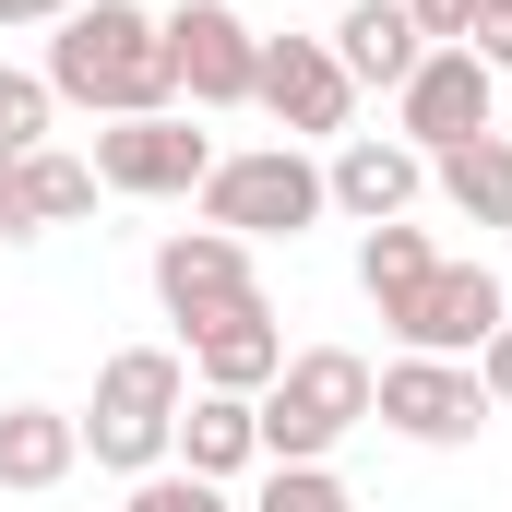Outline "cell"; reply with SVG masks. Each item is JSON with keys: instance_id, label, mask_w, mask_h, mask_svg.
<instances>
[{"instance_id": "8fae6325", "label": "cell", "mask_w": 512, "mask_h": 512, "mask_svg": "<svg viewBox=\"0 0 512 512\" xmlns=\"http://www.w3.org/2000/svg\"><path fill=\"white\" fill-rule=\"evenodd\" d=\"M501 322H512V286H501V274H489V262H441V274L405 298L393 346H405V358H477Z\"/></svg>"}, {"instance_id": "603a6c76", "label": "cell", "mask_w": 512, "mask_h": 512, "mask_svg": "<svg viewBox=\"0 0 512 512\" xmlns=\"http://www.w3.org/2000/svg\"><path fill=\"white\" fill-rule=\"evenodd\" d=\"M465 370H477V393H489V417H512V322L477 346V358H465Z\"/></svg>"}, {"instance_id": "ffe728a7", "label": "cell", "mask_w": 512, "mask_h": 512, "mask_svg": "<svg viewBox=\"0 0 512 512\" xmlns=\"http://www.w3.org/2000/svg\"><path fill=\"white\" fill-rule=\"evenodd\" d=\"M239 512H358V501H346V477H334V465H262Z\"/></svg>"}, {"instance_id": "5bb4252c", "label": "cell", "mask_w": 512, "mask_h": 512, "mask_svg": "<svg viewBox=\"0 0 512 512\" xmlns=\"http://www.w3.org/2000/svg\"><path fill=\"white\" fill-rule=\"evenodd\" d=\"M191 346V393H262L298 346H286V322H274V298L251 310H227V322H203V334H179Z\"/></svg>"}, {"instance_id": "d6986e66", "label": "cell", "mask_w": 512, "mask_h": 512, "mask_svg": "<svg viewBox=\"0 0 512 512\" xmlns=\"http://www.w3.org/2000/svg\"><path fill=\"white\" fill-rule=\"evenodd\" d=\"M429 274H441V239H429V227H405V215H393V227H358V298H370L382 322H405V298H417Z\"/></svg>"}, {"instance_id": "cb8c5ba5", "label": "cell", "mask_w": 512, "mask_h": 512, "mask_svg": "<svg viewBox=\"0 0 512 512\" xmlns=\"http://www.w3.org/2000/svg\"><path fill=\"white\" fill-rule=\"evenodd\" d=\"M465 48H477L489 72H512V0H477V24H465Z\"/></svg>"}, {"instance_id": "484cf974", "label": "cell", "mask_w": 512, "mask_h": 512, "mask_svg": "<svg viewBox=\"0 0 512 512\" xmlns=\"http://www.w3.org/2000/svg\"><path fill=\"white\" fill-rule=\"evenodd\" d=\"M84 0H0V24H72Z\"/></svg>"}, {"instance_id": "44dd1931", "label": "cell", "mask_w": 512, "mask_h": 512, "mask_svg": "<svg viewBox=\"0 0 512 512\" xmlns=\"http://www.w3.org/2000/svg\"><path fill=\"white\" fill-rule=\"evenodd\" d=\"M48 120H60L48 72H0V167H12V155H36V143H48Z\"/></svg>"}, {"instance_id": "6da1fadb", "label": "cell", "mask_w": 512, "mask_h": 512, "mask_svg": "<svg viewBox=\"0 0 512 512\" xmlns=\"http://www.w3.org/2000/svg\"><path fill=\"white\" fill-rule=\"evenodd\" d=\"M48 96L60 108H96V120H155L179 108V72H167V36L143 0H84L72 24H48Z\"/></svg>"}, {"instance_id": "2e32d148", "label": "cell", "mask_w": 512, "mask_h": 512, "mask_svg": "<svg viewBox=\"0 0 512 512\" xmlns=\"http://www.w3.org/2000/svg\"><path fill=\"white\" fill-rule=\"evenodd\" d=\"M167 465H191V477H215V489L262 477V417H251V393H191V405H179Z\"/></svg>"}, {"instance_id": "277c9868", "label": "cell", "mask_w": 512, "mask_h": 512, "mask_svg": "<svg viewBox=\"0 0 512 512\" xmlns=\"http://www.w3.org/2000/svg\"><path fill=\"white\" fill-rule=\"evenodd\" d=\"M203 203V227H227V239H310L322 215H334V191H322V155H298V143H251V155H215V179L191 191Z\"/></svg>"}, {"instance_id": "5b68a950", "label": "cell", "mask_w": 512, "mask_h": 512, "mask_svg": "<svg viewBox=\"0 0 512 512\" xmlns=\"http://www.w3.org/2000/svg\"><path fill=\"white\" fill-rule=\"evenodd\" d=\"M251 108L286 131V143H346V131H358V84H346L334 36H262Z\"/></svg>"}, {"instance_id": "7a4b0ae2", "label": "cell", "mask_w": 512, "mask_h": 512, "mask_svg": "<svg viewBox=\"0 0 512 512\" xmlns=\"http://www.w3.org/2000/svg\"><path fill=\"white\" fill-rule=\"evenodd\" d=\"M179 405H191V358L179 346H120V358H96V393H84V453L108 465V477H155L167 465V441H179Z\"/></svg>"}, {"instance_id": "4316f807", "label": "cell", "mask_w": 512, "mask_h": 512, "mask_svg": "<svg viewBox=\"0 0 512 512\" xmlns=\"http://www.w3.org/2000/svg\"><path fill=\"white\" fill-rule=\"evenodd\" d=\"M322 12H346V0H322Z\"/></svg>"}, {"instance_id": "ba28073f", "label": "cell", "mask_w": 512, "mask_h": 512, "mask_svg": "<svg viewBox=\"0 0 512 512\" xmlns=\"http://www.w3.org/2000/svg\"><path fill=\"white\" fill-rule=\"evenodd\" d=\"M477 131H501V72H489L477 48H429V60L393 84V143L453 155V143H477Z\"/></svg>"}, {"instance_id": "7c38bea8", "label": "cell", "mask_w": 512, "mask_h": 512, "mask_svg": "<svg viewBox=\"0 0 512 512\" xmlns=\"http://www.w3.org/2000/svg\"><path fill=\"white\" fill-rule=\"evenodd\" d=\"M322 191H334V215H346V227H393V215H417L429 155H417V143H393V131H346V143L322 155Z\"/></svg>"}, {"instance_id": "30bf717a", "label": "cell", "mask_w": 512, "mask_h": 512, "mask_svg": "<svg viewBox=\"0 0 512 512\" xmlns=\"http://www.w3.org/2000/svg\"><path fill=\"white\" fill-rule=\"evenodd\" d=\"M155 36H167V72H179L191 108H251V60H262L251 12H227V0H167Z\"/></svg>"}, {"instance_id": "ac0fdd59", "label": "cell", "mask_w": 512, "mask_h": 512, "mask_svg": "<svg viewBox=\"0 0 512 512\" xmlns=\"http://www.w3.org/2000/svg\"><path fill=\"white\" fill-rule=\"evenodd\" d=\"M429 191H441L465 227H512V131H477V143L429 155Z\"/></svg>"}, {"instance_id": "52a82bcc", "label": "cell", "mask_w": 512, "mask_h": 512, "mask_svg": "<svg viewBox=\"0 0 512 512\" xmlns=\"http://www.w3.org/2000/svg\"><path fill=\"white\" fill-rule=\"evenodd\" d=\"M370 417H382L393 441H417V453L489 441V393H477L465 358H382V370H370Z\"/></svg>"}, {"instance_id": "9c48e42d", "label": "cell", "mask_w": 512, "mask_h": 512, "mask_svg": "<svg viewBox=\"0 0 512 512\" xmlns=\"http://www.w3.org/2000/svg\"><path fill=\"white\" fill-rule=\"evenodd\" d=\"M251 298H262L251 239H227V227H167V239H155V310H167L179 334H203V322H227V310H251Z\"/></svg>"}, {"instance_id": "4fadbf2b", "label": "cell", "mask_w": 512, "mask_h": 512, "mask_svg": "<svg viewBox=\"0 0 512 512\" xmlns=\"http://www.w3.org/2000/svg\"><path fill=\"white\" fill-rule=\"evenodd\" d=\"M84 215H96V167L84 155L36 143V155L0 167V239H48V227H84Z\"/></svg>"}, {"instance_id": "3957f363", "label": "cell", "mask_w": 512, "mask_h": 512, "mask_svg": "<svg viewBox=\"0 0 512 512\" xmlns=\"http://www.w3.org/2000/svg\"><path fill=\"white\" fill-rule=\"evenodd\" d=\"M251 417H262V465H334V441L370 429V358L358 346H298L251 393Z\"/></svg>"}, {"instance_id": "e0dca14e", "label": "cell", "mask_w": 512, "mask_h": 512, "mask_svg": "<svg viewBox=\"0 0 512 512\" xmlns=\"http://www.w3.org/2000/svg\"><path fill=\"white\" fill-rule=\"evenodd\" d=\"M334 60H346V84H358V96H393V84L429 60V36H417V12H405V0H346V12H334Z\"/></svg>"}, {"instance_id": "9a60e30c", "label": "cell", "mask_w": 512, "mask_h": 512, "mask_svg": "<svg viewBox=\"0 0 512 512\" xmlns=\"http://www.w3.org/2000/svg\"><path fill=\"white\" fill-rule=\"evenodd\" d=\"M72 465H84V429H72V405H0V489L12 501H60L72 489Z\"/></svg>"}, {"instance_id": "d4e9b609", "label": "cell", "mask_w": 512, "mask_h": 512, "mask_svg": "<svg viewBox=\"0 0 512 512\" xmlns=\"http://www.w3.org/2000/svg\"><path fill=\"white\" fill-rule=\"evenodd\" d=\"M405 12H417L429 48H465V24H477V0H405Z\"/></svg>"}, {"instance_id": "8992f818", "label": "cell", "mask_w": 512, "mask_h": 512, "mask_svg": "<svg viewBox=\"0 0 512 512\" xmlns=\"http://www.w3.org/2000/svg\"><path fill=\"white\" fill-rule=\"evenodd\" d=\"M84 167H96V191H120V203H191V191L215 179V131H191V108L108 120Z\"/></svg>"}, {"instance_id": "7402d4cb", "label": "cell", "mask_w": 512, "mask_h": 512, "mask_svg": "<svg viewBox=\"0 0 512 512\" xmlns=\"http://www.w3.org/2000/svg\"><path fill=\"white\" fill-rule=\"evenodd\" d=\"M120 512H239L215 477H191V465H155V477H131L120 489Z\"/></svg>"}]
</instances>
